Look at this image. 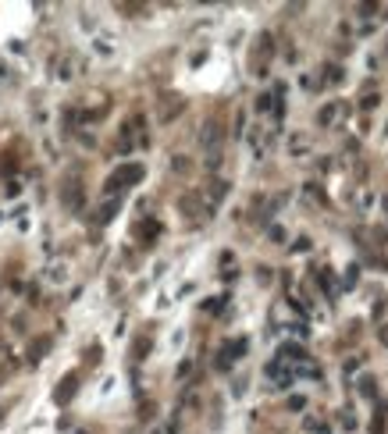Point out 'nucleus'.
Returning <instances> with one entry per match:
<instances>
[{"instance_id":"16","label":"nucleus","mask_w":388,"mask_h":434,"mask_svg":"<svg viewBox=\"0 0 388 434\" xmlns=\"http://www.w3.org/2000/svg\"><path fill=\"white\" fill-rule=\"evenodd\" d=\"M143 352H150V338H139L136 342V360H143Z\"/></svg>"},{"instance_id":"21","label":"nucleus","mask_w":388,"mask_h":434,"mask_svg":"<svg viewBox=\"0 0 388 434\" xmlns=\"http://www.w3.org/2000/svg\"><path fill=\"white\" fill-rule=\"evenodd\" d=\"M0 413H4V409H0Z\"/></svg>"},{"instance_id":"2","label":"nucleus","mask_w":388,"mask_h":434,"mask_svg":"<svg viewBox=\"0 0 388 434\" xmlns=\"http://www.w3.org/2000/svg\"><path fill=\"white\" fill-rule=\"evenodd\" d=\"M61 203L68 206V210H79L82 206V182L79 178H68V182L61 185Z\"/></svg>"},{"instance_id":"3","label":"nucleus","mask_w":388,"mask_h":434,"mask_svg":"<svg viewBox=\"0 0 388 434\" xmlns=\"http://www.w3.org/2000/svg\"><path fill=\"white\" fill-rule=\"evenodd\" d=\"M221 139H225V132H221V125H217V121H207V125H203V132H200V143H203L207 149H210V153H217Z\"/></svg>"},{"instance_id":"8","label":"nucleus","mask_w":388,"mask_h":434,"mask_svg":"<svg viewBox=\"0 0 388 434\" xmlns=\"http://www.w3.org/2000/svg\"><path fill=\"white\" fill-rule=\"evenodd\" d=\"M47 349H50V338H36L32 346H29V360H32V363L43 360V352H47Z\"/></svg>"},{"instance_id":"20","label":"nucleus","mask_w":388,"mask_h":434,"mask_svg":"<svg viewBox=\"0 0 388 434\" xmlns=\"http://www.w3.org/2000/svg\"><path fill=\"white\" fill-rule=\"evenodd\" d=\"M217 164H221V153H210V157H207V168H210V171L217 168Z\"/></svg>"},{"instance_id":"13","label":"nucleus","mask_w":388,"mask_h":434,"mask_svg":"<svg viewBox=\"0 0 388 434\" xmlns=\"http://www.w3.org/2000/svg\"><path fill=\"white\" fill-rule=\"evenodd\" d=\"M335 111H338L335 103H328V107H324V111L317 114V125H331V121H335Z\"/></svg>"},{"instance_id":"11","label":"nucleus","mask_w":388,"mask_h":434,"mask_svg":"<svg viewBox=\"0 0 388 434\" xmlns=\"http://www.w3.org/2000/svg\"><path fill=\"white\" fill-rule=\"evenodd\" d=\"M225 192H228V182L214 178V182H210V200H225Z\"/></svg>"},{"instance_id":"12","label":"nucleus","mask_w":388,"mask_h":434,"mask_svg":"<svg viewBox=\"0 0 388 434\" xmlns=\"http://www.w3.org/2000/svg\"><path fill=\"white\" fill-rule=\"evenodd\" d=\"M356 281H360V267L353 263V267H346V278H342V285H346V289H353Z\"/></svg>"},{"instance_id":"9","label":"nucleus","mask_w":388,"mask_h":434,"mask_svg":"<svg viewBox=\"0 0 388 434\" xmlns=\"http://www.w3.org/2000/svg\"><path fill=\"white\" fill-rule=\"evenodd\" d=\"M178 206H182L185 214H196V210H203V203H200V196H192V192H189V196H182V200H178Z\"/></svg>"},{"instance_id":"1","label":"nucleus","mask_w":388,"mask_h":434,"mask_svg":"<svg viewBox=\"0 0 388 434\" xmlns=\"http://www.w3.org/2000/svg\"><path fill=\"white\" fill-rule=\"evenodd\" d=\"M143 164H121V168H118L111 178H107V185H103V192H107V196L114 200V192H121L125 185H136V182H143Z\"/></svg>"},{"instance_id":"14","label":"nucleus","mask_w":388,"mask_h":434,"mask_svg":"<svg viewBox=\"0 0 388 434\" xmlns=\"http://www.w3.org/2000/svg\"><path fill=\"white\" fill-rule=\"evenodd\" d=\"M271 107H278V103H274V96H271V93H264V96H257V111H271Z\"/></svg>"},{"instance_id":"7","label":"nucleus","mask_w":388,"mask_h":434,"mask_svg":"<svg viewBox=\"0 0 388 434\" xmlns=\"http://www.w3.org/2000/svg\"><path fill=\"white\" fill-rule=\"evenodd\" d=\"M118 206H121L118 200H107V203H103L100 210H96V224H107V221H111V217L118 214Z\"/></svg>"},{"instance_id":"19","label":"nucleus","mask_w":388,"mask_h":434,"mask_svg":"<svg viewBox=\"0 0 388 434\" xmlns=\"http://www.w3.org/2000/svg\"><path fill=\"white\" fill-rule=\"evenodd\" d=\"M370 107H378V93H367L363 96V111H370Z\"/></svg>"},{"instance_id":"15","label":"nucleus","mask_w":388,"mask_h":434,"mask_svg":"<svg viewBox=\"0 0 388 434\" xmlns=\"http://www.w3.org/2000/svg\"><path fill=\"white\" fill-rule=\"evenodd\" d=\"M360 392H363L367 399H374V392H378V388H374V377H363V381H360Z\"/></svg>"},{"instance_id":"5","label":"nucleus","mask_w":388,"mask_h":434,"mask_svg":"<svg viewBox=\"0 0 388 434\" xmlns=\"http://www.w3.org/2000/svg\"><path fill=\"white\" fill-rule=\"evenodd\" d=\"M278 360H281V363H306V349H303V346H292V342H285V346L278 349Z\"/></svg>"},{"instance_id":"18","label":"nucleus","mask_w":388,"mask_h":434,"mask_svg":"<svg viewBox=\"0 0 388 434\" xmlns=\"http://www.w3.org/2000/svg\"><path fill=\"white\" fill-rule=\"evenodd\" d=\"M303 406H306L303 395H292V399H289V409H303Z\"/></svg>"},{"instance_id":"4","label":"nucleus","mask_w":388,"mask_h":434,"mask_svg":"<svg viewBox=\"0 0 388 434\" xmlns=\"http://www.w3.org/2000/svg\"><path fill=\"white\" fill-rule=\"evenodd\" d=\"M182 111H185V100H178V96H164L160 111H157V117H160L164 125H168V121H175V117L182 114Z\"/></svg>"},{"instance_id":"10","label":"nucleus","mask_w":388,"mask_h":434,"mask_svg":"<svg viewBox=\"0 0 388 434\" xmlns=\"http://www.w3.org/2000/svg\"><path fill=\"white\" fill-rule=\"evenodd\" d=\"M139 235L146 238V246H150V238H157V235H160V224H157V221H146V224H139Z\"/></svg>"},{"instance_id":"6","label":"nucleus","mask_w":388,"mask_h":434,"mask_svg":"<svg viewBox=\"0 0 388 434\" xmlns=\"http://www.w3.org/2000/svg\"><path fill=\"white\" fill-rule=\"evenodd\" d=\"M75 392H79V377H75V374H68V377L57 384L54 399H57V402H71V395H75Z\"/></svg>"},{"instance_id":"17","label":"nucleus","mask_w":388,"mask_h":434,"mask_svg":"<svg viewBox=\"0 0 388 434\" xmlns=\"http://www.w3.org/2000/svg\"><path fill=\"white\" fill-rule=\"evenodd\" d=\"M328 82H342V68H338V64L328 68Z\"/></svg>"}]
</instances>
